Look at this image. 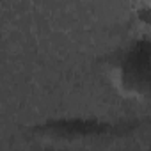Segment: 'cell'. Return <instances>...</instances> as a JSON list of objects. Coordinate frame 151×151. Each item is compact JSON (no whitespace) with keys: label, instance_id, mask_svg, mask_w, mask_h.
I'll return each instance as SVG.
<instances>
[{"label":"cell","instance_id":"6da1fadb","mask_svg":"<svg viewBox=\"0 0 151 151\" xmlns=\"http://www.w3.org/2000/svg\"><path fill=\"white\" fill-rule=\"evenodd\" d=\"M114 80L128 94L151 96V39L132 43L114 64Z\"/></svg>","mask_w":151,"mask_h":151},{"label":"cell","instance_id":"7a4b0ae2","mask_svg":"<svg viewBox=\"0 0 151 151\" xmlns=\"http://www.w3.org/2000/svg\"><path fill=\"white\" fill-rule=\"evenodd\" d=\"M139 20H140V22H146V23H149V25H151V7L142 9V11L139 13Z\"/></svg>","mask_w":151,"mask_h":151}]
</instances>
